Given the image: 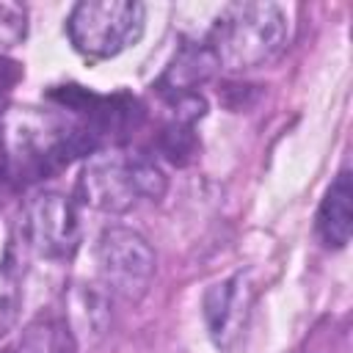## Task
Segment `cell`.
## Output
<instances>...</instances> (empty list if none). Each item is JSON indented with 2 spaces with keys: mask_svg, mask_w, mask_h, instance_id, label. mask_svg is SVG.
Here are the masks:
<instances>
[{
  "mask_svg": "<svg viewBox=\"0 0 353 353\" xmlns=\"http://www.w3.org/2000/svg\"><path fill=\"white\" fill-rule=\"evenodd\" d=\"M215 66L218 63H215L210 47H182V52L174 58L171 69L163 74L160 88L168 94V99L193 94V85L204 83Z\"/></svg>",
  "mask_w": 353,
  "mask_h": 353,
  "instance_id": "9c48e42d",
  "label": "cell"
},
{
  "mask_svg": "<svg viewBox=\"0 0 353 353\" xmlns=\"http://www.w3.org/2000/svg\"><path fill=\"white\" fill-rule=\"evenodd\" d=\"M19 77H22V66L17 61L0 55V102L11 94V88L19 83Z\"/></svg>",
  "mask_w": 353,
  "mask_h": 353,
  "instance_id": "7c38bea8",
  "label": "cell"
},
{
  "mask_svg": "<svg viewBox=\"0 0 353 353\" xmlns=\"http://www.w3.org/2000/svg\"><path fill=\"white\" fill-rule=\"evenodd\" d=\"M163 193L165 174L138 152H94L77 182L80 201L102 212H127L141 199L154 201Z\"/></svg>",
  "mask_w": 353,
  "mask_h": 353,
  "instance_id": "3957f363",
  "label": "cell"
},
{
  "mask_svg": "<svg viewBox=\"0 0 353 353\" xmlns=\"http://www.w3.org/2000/svg\"><path fill=\"white\" fill-rule=\"evenodd\" d=\"M287 17L273 3H232L226 6L212 30L210 52L218 66L243 72L270 63L287 44Z\"/></svg>",
  "mask_w": 353,
  "mask_h": 353,
  "instance_id": "7a4b0ae2",
  "label": "cell"
},
{
  "mask_svg": "<svg viewBox=\"0 0 353 353\" xmlns=\"http://www.w3.org/2000/svg\"><path fill=\"white\" fill-rule=\"evenodd\" d=\"M8 33L17 41L25 36V8L17 3H0V44H11Z\"/></svg>",
  "mask_w": 353,
  "mask_h": 353,
  "instance_id": "8fae6325",
  "label": "cell"
},
{
  "mask_svg": "<svg viewBox=\"0 0 353 353\" xmlns=\"http://www.w3.org/2000/svg\"><path fill=\"white\" fill-rule=\"evenodd\" d=\"M146 8L135 0H85L66 19L69 39L88 58H113L143 33Z\"/></svg>",
  "mask_w": 353,
  "mask_h": 353,
  "instance_id": "277c9868",
  "label": "cell"
},
{
  "mask_svg": "<svg viewBox=\"0 0 353 353\" xmlns=\"http://www.w3.org/2000/svg\"><path fill=\"white\" fill-rule=\"evenodd\" d=\"M353 185L350 171L342 168L331 188L325 190L317 210V234L328 248H345L353 232Z\"/></svg>",
  "mask_w": 353,
  "mask_h": 353,
  "instance_id": "ba28073f",
  "label": "cell"
},
{
  "mask_svg": "<svg viewBox=\"0 0 353 353\" xmlns=\"http://www.w3.org/2000/svg\"><path fill=\"white\" fill-rule=\"evenodd\" d=\"M28 243L47 259L72 256L80 243V218L74 204L61 193H41L25 210Z\"/></svg>",
  "mask_w": 353,
  "mask_h": 353,
  "instance_id": "8992f818",
  "label": "cell"
},
{
  "mask_svg": "<svg viewBox=\"0 0 353 353\" xmlns=\"http://www.w3.org/2000/svg\"><path fill=\"white\" fill-rule=\"evenodd\" d=\"M160 152L171 160V163H188L196 152V138L190 130V121H179L174 119L171 124H165L163 135H160Z\"/></svg>",
  "mask_w": 353,
  "mask_h": 353,
  "instance_id": "30bf717a",
  "label": "cell"
},
{
  "mask_svg": "<svg viewBox=\"0 0 353 353\" xmlns=\"http://www.w3.org/2000/svg\"><path fill=\"white\" fill-rule=\"evenodd\" d=\"M6 168L17 182H39L77 154L97 149V138L74 119L50 108H11L0 119Z\"/></svg>",
  "mask_w": 353,
  "mask_h": 353,
  "instance_id": "6da1fadb",
  "label": "cell"
},
{
  "mask_svg": "<svg viewBox=\"0 0 353 353\" xmlns=\"http://www.w3.org/2000/svg\"><path fill=\"white\" fill-rule=\"evenodd\" d=\"M248 306H251V287L245 284L243 276H232L207 292L204 314H207V325L218 347L229 350L243 336Z\"/></svg>",
  "mask_w": 353,
  "mask_h": 353,
  "instance_id": "52a82bcc",
  "label": "cell"
},
{
  "mask_svg": "<svg viewBox=\"0 0 353 353\" xmlns=\"http://www.w3.org/2000/svg\"><path fill=\"white\" fill-rule=\"evenodd\" d=\"M97 259L102 281L110 287V292L127 301H138L154 279V251L132 229H105L97 245Z\"/></svg>",
  "mask_w": 353,
  "mask_h": 353,
  "instance_id": "5b68a950",
  "label": "cell"
}]
</instances>
